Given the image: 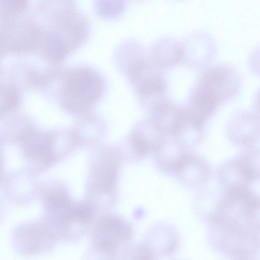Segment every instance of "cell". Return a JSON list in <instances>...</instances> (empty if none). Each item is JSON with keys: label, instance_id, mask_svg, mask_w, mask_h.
<instances>
[{"label": "cell", "instance_id": "cell-17", "mask_svg": "<svg viewBox=\"0 0 260 260\" xmlns=\"http://www.w3.org/2000/svg\"><path fill=\"white\" fill-rule=\"evenodd\" d=\"M1 160H0V179L1 178V176H2V167H1Z\"/></svg>", "mask_w": 260, "mask_h": 260}, {"label": "cell", "instance_id": "cell-11", "mask_svg": "<svg viewBox=\"0 0 260 260\" xmlns=\"http://www.w3.org/2000/svg\"><path fill=\"white\" fill-rule=\"evenodd\" d=\"M203 132V123L193 118L187 110L171 135L183 146L194 145L201 140Z\"/></svg>", "mask_w": 260, "mask_h": 260}, {"label": "cell", "instance_id": "cell-2", "mask_svg": "<svg viewBox=\"0 0 260 260\" xmlns=\"http://www.w3.org/2000/svg\"><path fill=\"white\" fill-rule=\"evenodd\" d=\"M103 89V81L95 72L85 69L70 71L62 91L63 104L69 111L83 112L98 100Z\"/></svg>", "mask_w": 260, "mask_h": 260}, {"label": "cell", "instance_id": "cell-10", "mask_svg": "<svg viewBox=\"0 0 260 260\" xmlns=\"http://www.w3.org/2000/svg\"><path fill=\"white\" fill-rule=\"evenodd\" d=\"M183 146L173 136H165L159 147L155 151L161 168L165 172L174 174L180 162L187 153Z\"/></svg>", "mask_w": 260, "mask_h": 260}, {"label": "cell", "instance_id": "cell-16", "mask_svg": "<svg viewBox=\"0 0 260 260\" xmlns=\"http://www.w3.org/2000/svg\"><path fill=\"white\" fill-rule=\"evenodd\" d=\"M91 216V208L87 204L80 203L72 205L70 211V220L85 223L89 220Z\"/></svg>", "mask_w": 260, "mask_h": 260}, {"label": "cell", "instance_id": "cell-12", "mask_svg": "<svg viewBox=\"0 0 260 260\" xmlns=\"http://www.w3.org/2000/svg\"><path fill=\"white\" fill-rule=\"evenodd\" d=\"M218 103L207 91L197 85L191 96L187 111L193 118L203 123L213 113Z\"/></svg>", "mask_w": 260, "mask_h": 260}, {"label": "cell", "instance_id": "cell-3", "mask_svg": "<svg viewBox=\"0 0 260 260\" xmlns=\"http://www.w3.org/2000/svg\"><path fill=\"white\" fill-rule=\"evenodd\" d=\"M259 177L258 150L247 151L221 167L219 178L225 188L248 187Z\"/></svg>", "mask_w": 260, "mask_h": 260}, {"label": "cell", "instance_id": "cell-9", "mask_svg": "<svg viewBox=\"0 0 260 260\" xmlns=\"http://www.w3.org/2000/svg\"><path fill=\"white\" fill-rule=\"evenodd\" d=\"M185 112L186 110L163 99L153 106V121L165 134L171 135Z\"/></svg>", "mask_w": 260, "mask_h": 260}, {"label": "cell", "instance_id": "cell-1", "mask_svg": "<svg viewBox=\"0 0 260 260\" xmlns=\"http://www.w3.org/2000/svg\"><path fill=\"white\" fill-rule=\"evenodd\" d=\"M211 219V235L219 250L236 258H248L259 250V221L217 215Z\"/></svg>", "mask_w": 260, "mask_h": 260}, {"label": "cell", "instance_id": "cell-7", "mask_svg": "<svg viewBox=\"0 0 260 260\" xmlns=\"http://www.w3.org/2000/svg\"><path fill=\"white\" fill-rule=\"evenodd\" d=\"M21 140L25 147V153L36 167L43 169L52 161V141L50 137L30 132L23 135Z\"/></svg>", "mask_w": 260, "mask_h": 260}, {"label": "cell", "instance_id": "cell-14", "mask_svg": "<svg viewBox=\"0 0 260 260\" xmlns=\"http://www.w3.org/2000/svg\"><path fill=\"white\" fill-rule=\"evenodd\" d=\"M153 54L155 64L158 67H170L183 57L184 48L176 41L164 40L157 45Z\"/></svg>", "mask_w": 260, "mask_h": 260}, {"label": "cell", "instance_id": "cell-15", "mask_svg": "<svg viewBox=\"0 0 260 260\" xmlns=\"http://www.w3.org/2000/svg\"><path fill=\"white\" fill-rule=\"evenodd\" d=\"M124 4L125 0H95L98 13L106 17L116 16L122 11Z\"/></svg>", "mask_w": 260, "mask_h": 260}, {"label": "cell", "instance_id": "cell-6", "mask_svg": "<svg viewBox=\"0 0 260 260\" xmlns=\"http://www.w3.org/2000/svg\"><path fill=\"white\" fill-rule=\"evenodd\" d=\"M131 70L132 75L138 82L142 95L160 96L166 88V83L157 69L144 61H138Z\"/></svg>", "mask_w": 260, "mask_h": 260}, {"label": "cell", "instance_id": "cell-8", "mask_svg": "<svg viewBox=\"0 0 260 260\" xmlns=\"http://www.w3.org/2000/svg\"><path fill=\"white\" fill-rule=\"evenodd\" d=\"M208 175L206 164L198 156L187 152L174 175L184 183L192 186L205 181Z\"/></svg>", "mask_w": 260, "mask_h": 260}, {"label": "cell", "instance_id": "cell-5", "mask_svg": "<svg viewBox=\"0 0 260 260\" xmlns=\"http://www.w3.org/2000/svg\"><path fill=\"white\" fill-rule=\"evenodd\" d=\"M95 241L105 251H113L120 242L128 238L129 229L123 220L106 216L98 223L94 231Z\"/></svg>", "mask_w": 260, "mask_h": 260}, {"label": "cell", "instance_id": "cell-4", "mask_svg": "<svg viewBox=\"0 0 260 260\" xmlns=\"http://www.w3.org/2000/svg\"><path fill=\"white\" fill-rule=\"evenodd\" d=\"M239 85V79L236 72L231 67L220 65L206 71L197 85L207 91L219 103L234 95Z\"/></svg>", "mask_w": 260, "mask_h": 260}, {"label": "cell", "instance_id": "cell-13", "mask_svg": "<svg viewBox=\"0 0 260 260\" xmlns=\"http://www.w3.org/2000/svg\"><path fill=\"white\" fill-rule=\"evenodd\" d=\"M231 127L232 139L240 145L251 144L256 139V120L252 115L240 116Z\"/></svg>", "mask_w": 260, "mask_h": 260}]
</instances>
